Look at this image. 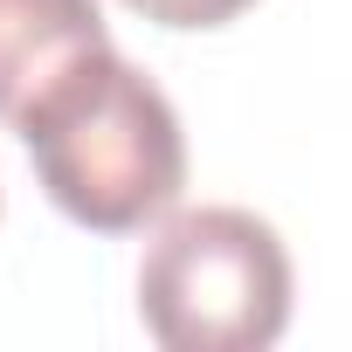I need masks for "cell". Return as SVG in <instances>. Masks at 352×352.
I'll return each mask as SVG.
<instances>
[{
    "label": "cell",
    "instance_id": "cell-1",
    "mask_svg": "<svg viewBox=\"0 0 352 352\" xmlns=\"http://www.w3.org/2000/svg\"><path fill=\"white\" fill-rule=\"evenodd\" d=\"M49 201L97 235H138L187 187V138L166 90L111 42L69 63L14 124Z\"/></svg>",
    "mask_w": 352,
    "mask_h": 352
},
{
    "label": "cell",
    "instance_id": "cell-2",
    "mask_svg": "<svg viewBox=\"0 0 352 352\" xmlns=\"http://www.w3.org/2000/svg\"><path fill=\"white\" fill-rule=\"evenodd\" d=\"M290 256L249 208L173 214L138 263V318L166 352H263L290 324Z\"/></svg>",
    "mask_w": 352,
    "mask_h": 352
},
{
    "label": "cell",
    "instance_id": "cell-3",
    "mask_svg": "<svg viewBox=\"0 0 352 352\" xmlns=\"http://www.w3.org/2000/svg\"><path fill=\"white\" fill-rule=\"evenodd\" d=\"M104 42L97 0H0V124H21L28 104Z\"/></svg>",
    "mask_w": 352,
    "mask_h": 352
},
{
    "label": "cell",
    "instance_id": "cell-4",
    "mask_svg": "<svg viewBox=\"0 0 352 352\" xmlns=\"http://www.w3.org/2000/svg\"><path fill=\"white\" fill-rule=\"evenodd\" d=\"M124 8L159 21V28H228L235 14L256 8V0H124Z\"/></svg>",
    "mask_w": 352,
    "mask_h": 352
}]
</instances>
